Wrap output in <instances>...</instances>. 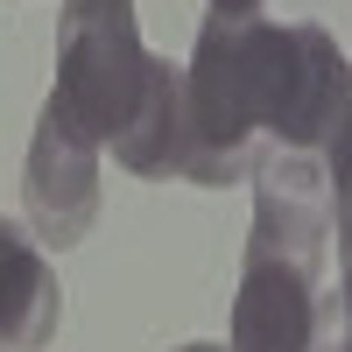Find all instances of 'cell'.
<instances>
[{
    "label": "cell",
    "instance_id": "obj_6",
    "mask_svg": "<svg viewBox=\"0 0 352 352\" xmlns=\"http://www.w3.org/2000/svg\"><path fill=\"white\" fill-rule=\"evenodd\" d=\"M176 148H184V64L155 56L148 99H141L134 127L113 141V155H120V169H134V176H176Z\"/></svg>",
    "mask_w": 352,
    "mask_h": 352
},
{
    "label": "cell",
    "instance_id": "obj_8",
    "mask_svg": "<svg viewBox=\"0 0 352 352\" xmlns=\"http://www.w3.org/2000/svg\"><path fill=\"white\" fill-rule=\"evenodd\" d=\"M184 352H226V345H184Z\"/></svg>",
    "mask_w": 352,
    "mask_h": 352
},
{
    "label": "cell",
    "instance_id": "obj_3",
    "mask_svg": "<svg viewBox=\"0 0 352 352\" xmlns=\"http://www.w3.org/2000/svg\"><path fill=\"white\" fill-rule=\"evenodd\" d=\"M148 78H155V56L141 50L134 0H71L56 21V85H50L71 127L113 148L148 99Z\"/></svg>",
    "mask_w": 352,
    "mask_h": 352
},
{
    "label": "cell",
    "instance_id": "obj_4",
    "mask_svg": "<svg viewBox=\"0 0 352 352\" xmlns=\"http://www.w3.org/2000/svg\"><path fill=\"white\" fill-rule=\"evenodd\" d=\"M21 204L36 240H50L56 254L78 247L99 219V141L71 127V113L43 99L36 141H28V169H21Z\"/></svg>",
    "mask_w": 352,
    "mask_h": 352
},
{
    "label": "cell",
    "instance_id": "obj_5",
    "mask_svg": "<svg viewBox=\"0 0 352 352\" xmlns=\"http://www.w3.org/2000/svg\"><path fill=\"white\" fill-rule=\"evenodd\" d=\"M56 324H64L56 268L14 219H0V352H43Z\"/></svg>",
    "mask_w": 352,
    "mask_h": 352
},
{
    "label": "cell",
    "instance_id": "obj_7",
    "mask_svg": "<svg viewBox=\"0 0 352 352\" xmlns=\"http://www.w3.org/2000/svg\"><path fill=\"white\" fill-rule=\"evenodd\" d=\"M261 0H212V14H254Z\"/></svg>",
    "mask_w": 352,
    "mask_h": 352
},
{
    "label": "cell",
    "instance_id": "obj_1",
    "mask_svg": "<svg viewBox=\"0 0 352 352\" xmlns=\"http://www.w3.org/2000/svg\"><path fill=\"white\" fill-rule=\"evenodd\" d=\"M345 85H352V64L338 56L331 28L268 21V14H212L184 64L176 176L226 190V184H247L275 148L310 155L338 127Z\"/></svg>",
    "mask_w": 352,
    "mask_h": 352
},
{
    "label": "cell",
    "instance_id": "obj_2",
    "mask_svg": "<svg viewBox=\"0 0 352 352\" xmlns=\"http://www.w3.org/2000/svg\"><path fill=\"white\" fill-rule=\"evenodd\" d=\"M331 254V197L310 155H268L254 169V232L232 296V345L226 352H310L317 296Z\"/></svg>",
    "mask_w": 352,
    "mask_h": 352
}]
</instances>
